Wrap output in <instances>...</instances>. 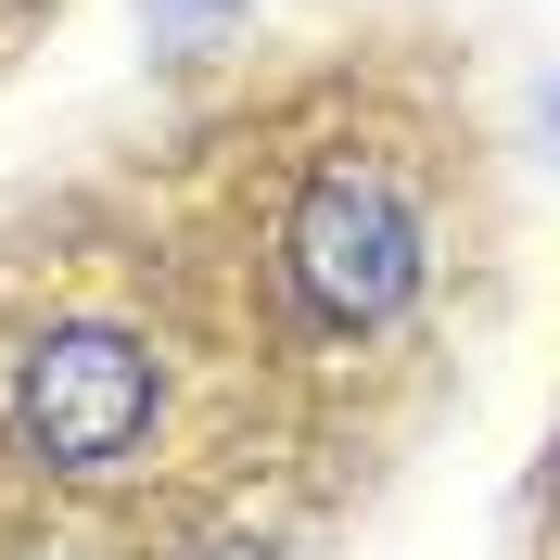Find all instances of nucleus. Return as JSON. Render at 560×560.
<instances>
[{
  "instance_id": "obj_1",
  "label": "nucleus",
  "mask_w": 560,
  "mask_h": 560,
  "mask_svg": "<svg viewBox=\"0 0 560 560\" xmlns=\"http://www.w3.org/2000/svg\"><path fill=\"white\" fill-rule=\"evenodd\" d=\"M293 293H306L331 331H383L420 293V230H408V205H395V178L331 166L306 205H293Z\"/></svg>"
},
{
  "instance_id": "obj_2",
  "label": "nucleus",
  "mask_w": 560,
  "mask_h": 560,
  "mask_svg": "<svg viewBox=\"0 0 560 560\" xmlns=\"http://www.w3.org/2000/svg\"><path fill=\"white\" fill-rule=\"evenodd\" d=\"M13 420H26V446L65 458V471L128 458L140 433H153V357H140L128 331H51V345L26 357V383H13Z\"/></svg>"
},
{
  "instance_id": "obj_3",
  "label": "nucleus",
  "mask_w": 560,
  "mask_h": 560,
  "mask_svg": "<svg viewBox=\"0 0 560 560\" xmlns=\"http://www.w3.org/2000/svg\"><path fill=\"white\" fill-rule=\"evenodd\" d=\"M243 13V0H140V26H153V51H191V38H217Z\"/></svg>"
},
{
  "instance_id": "obj_4",
  "label": "nucleus",
  "mask_w": 560,
  "mask_h": 560,
  "mask_svg": "<svg viewBox=\"0 0 560 560\" xmlns=\"http://www.w3.org/2000/svg\"><path fill=\"white\" fill-rule=\"evenodd\" d=\"M191 560H280V548H255V535H217V548H191Z\"/></svg>"
}]
</instances>
